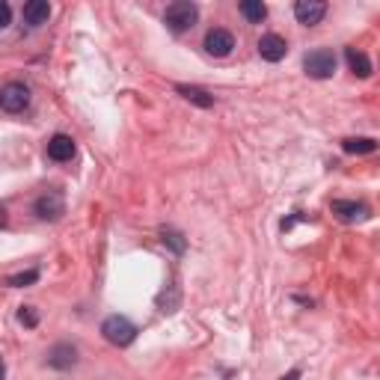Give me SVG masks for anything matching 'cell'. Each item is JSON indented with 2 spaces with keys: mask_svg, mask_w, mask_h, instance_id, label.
Segmentation results:
<instances>
[{
  "mask_svg": "<svg viewBox=\"0 0 380 380\" xmlns=\"http://www.w3.org/2000/svg\"><path fill=\"white\" fill-rule=\"evenodd\" d=\"M196 18H200V9H196V4H188V0H178V4L166 6V12H164V24L170 27L173 33L190 30V27L196 24Z\"/></svg>",
  "mask_w": 380,
  "mask_h": 380,
  "instance_id": "6da1fadb",
  "label": "cell"
},
{
  "mask_svg": "<svg viewBox=\"0 0 380 380\" xmlns=\"http://www.w3.org/2000/svg\"><path fill=\"white\" fill-rule=\"evenodd\" d=\"M102 333H104V339L110 345H116V348H125V345H131L137 339V327L125 318V315H110L104 318L102 324Z\"/></svg>",
  "mask_w": 380,
  "mask_h": 380,
  "instance_id": "7a4b0ae2",
  "label": "cell"
},
{
  "mask_svg": "<svg viewBox=\"0 0 380 380\" xmlns=\"http://www.w3.org/2000/svg\"><path fill=\"white\" fill-rule=\"evenodd\" d=\"M303 68L309 78L315 80H327L336 75V54L330 48H318V51H309L306 60H303Z\"/></svg>",
  "mask_w": 380,
  "mask_h": 380,
  "instance_id": "3957f363",
  "label": "cell"
},
{
  "mask_svg": "<svg viewBox=\"0 0 380 380\" xmlns=\"http://www.w3.org/2000/svg\"><path fill=\"white\" fill-rule=\"evenodd\" d=\"M27 104H30V90L24 83H6L0 90V110H6V114H24Z\"/></svg>",
  "mask_w": 380,
  "mask_h": 380,
  "instance_id": "277c9868",
  "label": "cell"
},
{
  "mask_svg": "<svg viewBox=\"0 0 380 380\" xmlns=\"http://www.w3.org/2000/svg\"><path fill=\"white\" fill-rule=\"evenodd\" d=\"M33 211H36L39 220H60V217L66 214V200H63V193H60V190L42 193L39 200L33 202Z\"/></svg>",
  "mask_w": 380,
  "mask_h": 380,
  "instance_id": "5b68a950",
  "label": "cell"
},
{
  "mask_svg": "<svg viewBox=\"0 0 380 380\" xmlns=\"http://www.w3.org/2000/svg\"><path fill=\"white\" fill-rule=\"evenodd\" d=\"M235 48V36L229 30H220V27H214V30H208L205 36V51L211 54V57H229Z\"/></svg>",
  "mask_w": 380,
  "mask_h": 380,
  "instance_id": "8992f818",
  "label": "cell"
},
{
  "mask_svg": "<svg viewBox=\"0 0 380 380\" xmlns=\"http://www.w3.org/2000/svg\"><path fill=\"white\" fill-rule=\"evenodd\" d=\"M294 16H298L300 24L315 27L324 16H327V4H324V0H298V4H294Z\"/></svg>",
  "mask_w": 380,
  "mask_h": 380,
  "instance_id": "52a82bcc",
  "label": "cell"
},
{
  "mask_svg": "<svg viewBox=\"0 0 380 380\" xmlns=\"http://www.w3.org/2000/svg\"><path fill=\"white\" fill-rule=\"evenodd\" d=\"M259 54H262V60H267V63H279L288 54V42L283 36H276V33H264L259 39Z\"/></svg>",
  "mask_w": 380,
  "mask_h": 380,
  "instance_id": "ba28073f",
  "label": "cell"
},
{
  "mask_svg": "<svg viewBox=\"0 0 380 380\" xmlns=\"http://www.w3.org/2000/svg\"><path fill=\"white\" fill-rule=\"evenodd\" d=\"M75 362H78V348H75V345L60 342V345H54V348L48 350V365H51V369L66 372V369H72Z\"/></svg>",
  "mask_w": 380,
  "mask_h": 380,
  "instance_id": "9c48e42d",
  "label": "cell"
},
{
  "mask_svg": "<svg viewBox=\"0 0 380 380\" xmlns=\"http://www.w3.org/2000/svg\"><path fill=\"white\" fill-rule=\"evenodd\" d=\"M48 158L57 161V164H66L75 158V140L66 137V134H54L48 140Z\"/></svg>",
  "mask_w": 380,
  "mask_h": 380,
  "instance_id": "30bf717a",
  "label": "cell"
},
{
  "mask_svg": "<svg viewBox=\"0 0 380 380\" xmlns=\"http://www.w3.org/2000/svg\"><path fill=\"white\" fill-rule=\"evenodd\" d=\"M333 214L345 223H357V220L369 217V208L362 202H350V200H333Z\"/></svg>",
  "mask_w": 380,
  "mask_h": 380,
  "instance_id": "8fae6325",
  "label": "cell"
},
{
  "mask_svg": "<svg viewBox=\"0 0 380 380\" xmlns=\"http://www.w3.org/2000/svg\"><path fill=\"white\" fill-rule=\"evenodd\" d=\"M51 18V4L48 0H30V4H24V21L30 27H39Z\"/></svg>",
  "mask_w": 380,
  "mask_h": 380,
  "instance_id": "7c38bea8",
  "label": "cell"
},
{
  "mask_svg": "<svg viewBox=\"0 0 380 380\" xmlns=\"http://www.w3.org/2000/svg\"><path fill=\"white\" fill-rule=\"evenodd\" d=\"M345 60H348V68H350V72H354L357 78H369V75H372V60L365 57L362 51L348 48V51H345Z\"/></svg>",
  "mask_w": 380,
  "mask_h": 380,
  "instance_id": "4fadbf2b",
  "label": "cell"
},
{
  "mask_svg": "<svg viewBox=\"0 0 380 380\" xmlns=\"http://www.w3.org/2000/svg\"><path fill=\"white\" fill-rule=\"evenodd\" d=\"M342 149L348 154H372L377 149V143L372 137H348V140H342Z\"/></svg>",
  "mask_w": 380,
  "mask_h": 380,
  "instance_id": "5bb4252c",
  "label": "cell"
},
{
  "mask_svg": "<svg viewBox=\"0 0 380 380\" xmlns=\"http://www.w3.org/2000/svg\"><path fill=\"white\" fill-rule=\"evenodd\" d=\"M176 90H178L181 98H188V102L200 104V107H211V104H214V98H211L205 90H200V87H185V83H178Z\"/></svg>",
  "mask_w": 380,
  "mask_h": 380,
  "instance_id": "9a60e30c",
  "label": "cell"
},
{
  "mask_svg": "<svg viewBox=\"0 0 380 380\" xmlns=\"http://www.w3.org/2000/svg\"><path fill=\"white\" fill-rule=\"evenodd\" d=\"M241 16L250 24H262L267 18V6L262 4V0H244V4H241Z\"/></svg>",
  "mask_w": 380,
  "mask_h": 380,
  "instance_id": "2e32d148",
  "label": "cell"
},
{
  "mask_svg": "<svg viewBox=\"0 0 380 380\" xmlns=\"http://www.w3.org/2000/svg\"><path fill=\"white\" fill-rule=\"evenodd\" d=\"M36 279H39V271H27V274L9 276V279H6V286H9V288H24V286H33Z\"/></svg>",
  "mask_w": 380,
  "mask_h": 380,
  "instance_id": "e0dca14e",
  "label": "cell"
},
{
  "mask_svg": "<svg viewBox=\"0 0 380 380\" xmlns=\"http://www.w3.org/2000/svg\"><path fill=\"white\" fill-rule=\"evenodd\" d=\"M18 321L24 324L27 330H33L36 324H39V312H36L33 306H21V309H18Z\"/></svg>",
  "mask_w": 380,
  "mask_h": 380,
  "instance_id": "ac0fdd59",
  "label": "cell"
},
{
  "mask_svg": "<svg viewBox=\"0 0 380 380\" xmlns=\"http://www.w3.org/2000/svg\"><path fill=\"white\" fill-rule=\"evenodd\" d=\"M164 244H170L176 252H185V241H181V235L173 229H164Z\"/></svg>",
  "mask_w": 380,
  "mask_h": 380,
  "instance_id": "d6986e66",
  "label": "cell"
},
{
  "mask_svg": "<svg viewBox=\"0 0 380 380\" xmlns=\"http://www.w3.org/2000/svg\"><path fill=\"white\" fill-rule=\"evenodd\" d=\"M9 21H12V6L6 4V0H0V30L9 27Z\"/></svg>",
  "mask_w": 380,
  "mask_h": 380,
  "instance_id": "ffe728a7",
  "label": "cell"
},
{
  "mask_svg": "<svg viewBox=\"0 0 380 380\" xmlns=\"http://www.w3.org/2000/svg\"><path fill=\"white\" fill-rule=\"evenodd\" d=\"M279 380H300V372H298V369H294V372H288V374H283V377H279Z\"/></svg>",
  "mask_w": 380,
  "mask_h": 380,
  "instance_id": "44dd1931",
  "label": "cell"
},
{
  "mask_svg": "<svg viewBox=\"0 0 380 380\" xmlns=\"http://www.w3.org/2000/svg\"><path fill=\"white\" fill-rule=\"evenodd\" d=\"M6 377V365H4V357H0V380Z\"/></svg>",
  "mask_w": 380,
  "mask_h": 380,
  "instance_id": "7402d4cb",
  "label": "cell"
},
{
  "mask_svg": "<svg viewBox=\"0 0 380 380\" xmlns=\"http://www.w3.org/2000/svg\"><path fill=\"white\" fill-rule=\"evenodd\" d=\"M4 223H6V211L0 208V226H4Z\"/></svg>",
  "mask_w": 380,
  "mask_h": 380,
  "instance_id": "603a6c76",
  "label": "cell"
}]
</instances>
